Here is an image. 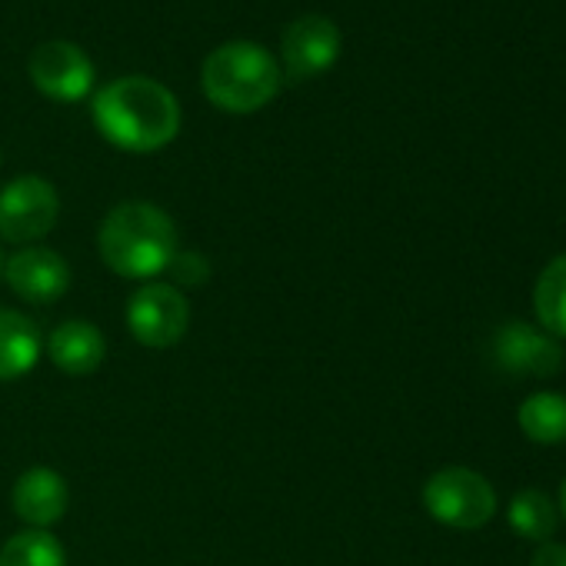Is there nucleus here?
Listing matches in <instances>:
<instances>
[{"mask_svg": "<svg viewBox=\"0 0 566 566\" xmlns=\"http://www.w3.org/2000/svg\"><path fill=\"white\" fill-rule=\"evenodd\" d=\"M91 114L101 137L127 154L164 150L180 134V104L174 91L140 74L117 77L101 87Z\"/></svg>", "mask_w": 566, "mask_h": 566, "instance_id": "obj_1", "label": "nucleus"}, {"mask_svg": "<svg viewBox=\"0 0 566 566\" xmlns=\"http://www.w3.org/2000/svg\"><path fill=\"white\" fill-rule=\"evenodd\" d=\"M177 223L167 210L147 200H127L117 203L101 230H97V250L101 260L124 280H154L167 270L177 247Z\"/></svg>", "mask_w": 566, "mask_h": 566, "instance_id": "obj_2", "label": "nucleus"}, {"mask_svg": "<svg viewBox=\"0 0 566 566\" xmlns=\"http://www.w3.org/2000/svg\"><path fill=\"white\" fill-rule=\"evenodd\" d=\"M283 71L276 57L253 41H227L207 54L200 87L207 101L227 114H253L280 91Z\"/></svg>", "mask_w": 566, "mask_h": 566, "instance_id": "obj_3", "label": "nucleus"}, {"mask_svg": "<svg viewBox=\"0 0 566 566\" xmlns=\"http://www.w3.org/2000/svg\"><path fill=\"white\" fill-rule=\"evenodd\" d=\"M423 506L443 526L480 530L496 513V490L470 467H443L423 483Z\"/></svg>", "mask_w": 566, "mask_h": 566, "instance_id": "obj_4", "label": "nucleus"}, {"mask_svg": "<svg viewBox=\"0 0 566 566\" xmlns=\"http://www.w3.org/2000/svg\"><path fill=\"white\" fill-rule=\"evenodd\" d=\"M61 217L57 187L38 174L14 177L0 190V240L31 247L44 240Z\"/></svg>", "mask_w": 566, "mask_h": 566, "instance_id": "obj_5", "label": "nucleus"}, {"mask_svg": "<svg viewBox=\"0 0 566 566\" xmlns=\"http://www.w3.org/2000/svg\"><path fill=\"white\" fill-rule=\"evenodd\" d=\"M127 331L147 350H170L190 331V301L164 280H150L127 301Z\"/></svg>", "mask_w": 566, "mask_h": 566, "instance_id": "obj_6", "label": "nucleus"}, {"mask_svg": "<svg viewBox=\"0 0 566 566\" xmlns=\"http://www.w3.org/2000/svg\"><path fill=\"white\" fill-rule=\"evenodd\" d=\"M28 74L31 84L57 104H77L94 91V64L74 41L38 44L31 51Z\"/></svg>", "mask_w": 566, "mask_h": 566, "instance_id": "obj_7", "label": "nucleus"}, {"mask_svg": "<svg viewBox=\"0 0 566 566\" xmlns=\"http://www.w3.org/2000/svg\"><path fill=\"white\" fill-rule=\"evenodd\" d=\"M344 38L340 28L324 18V14H304L297 21L287 24L280 38V57H283V71L294 81H311L327 74L337 57H340Z\"/></svg>", "mask_w": 566, "mask_h": 566, "instance_id": "obj_8", "label": "nucleus"}, {"mask_svg": "<svg viewBox=\"0 0 566 566\" xmlns=\"http://www.w3.org/2000/svg\"><path fill=\"white\" fill-rule=\"evenodd\" d=\"M4 280L28 304H54L71 291V263L57 250L31 243L4 260Z\"/></svg>", "mask_w": 566, "mask_h": 566, "instance_id": "obj_9", "label": "nucleus"}, {"mask_svg": "<svg viewBox=\"0 0 566 566\" xmlns=\"http://www.w3.org/2000/svg\"><path fill=\"white\" fill-rule=\"evenodd\" d=\"M493 354L496 364L513 374V377H553L563 367V347L556 344V337H549L546 331H533L530 324L510 321L500 327L496 340H493Z\"/></svg>", "mask_w": 566, "mask_h": 566, "instance_id": "obj_10", "label": "nucleus"}, {"mask_svg": "<svg viewBox=\"0 0 566 566\" xmlns=\"http://www.w3.org/2000/svg\"><path fill=\"white\" fill-rule=\"evenodd\" d=\"M71 503L67 480L51 467H31L14 480L11 506L28 523V530H51L64 520Z\"/></svg>", "mask_w": 566, "mask_h": 566, "instance_id": "obj_11", "label": "nucleus"}, {"mask_svg": "<svg viewBox=\"0 0 566 566\" xmlns=\"http://www.w3.org/2000/svg\"><path fill=\"white\" fill-rule=\"evenodd\" d=\"M48 357L51 364L67 374V377H91L101 370L107 357V340L91 321H64L51 337H48Z\"/></svg>", "mask_w": 566, "mask_h": 566, "instance_id": "obj_12", "label": "nucleus"}, {"mask_svg": "<svg viewBox=\"0 0 566 566\" xmlns=\"http://www.w3.org/2000/svg\"><path fill=\"white\" fill-rule=\"evenodd\" d=\"M44 340L38 324L11 307H0V384L21 380L38 367Z\"/></svg>", "mask_w": 566, "mask_h": 566, "instance_id": "obj_13", "label": "nucleus"}, {"mask_svg": "<svg viewBox=\"0 0 566 566\" xmlns=\"http://www.w3.org/2000/svg\"><path fill=\"white\" fill-rule=\"evenodd\" d=\"M516 423L533 443H566V394L539 390L526 397L516 410Z\"/></svg>", "mask_w": 566, "mask_h": 566, "instance_id": "obj_14", "label": "nucleus"}, {"mask_svg": "<svg viewBox=\"0 0 566 566\" xmlns=\"http://www.w3.org/2000/svg\"><path fill=\"white\" fill-rule=\"evenodd\" d=\"M533 311L549 337H566V253L543 266L533 287Z\"/></svg>", "mask_w": 566, "mask_h": 566, "instance_id": "obj_15", "label": "nucleus"}, {"mask_svg": "<svg viewBox=\"0 0 566 566\" xmlns=\"http://www.w3.org/2000/svg\"><path fill=\"white\" fill-rule=\"evenodd\" d=\"M506 520L513 526L516 536L523 539H533V543H546L553 533H556V523H559V510L556 503L539 493V490H520L506 510Z\"/></svg>", "mask_w": 566, "mask_h": 566, "instance_id": "obj_16", "label": "nucleus"}, {"mask_svg": "<svg viewBox=\"0 0 566 566\" xmlns=\"http://www.w3.org/2000/svg\"><path fill=\"white\" fill-rule=\"evenodd\" d=\"M0 566H67V553L51 530H21L0 546Z\"/></svg>", "mask_w": 566, "mask_h": 566, "instance_id": "obj_17", "label": "nucleus"}, {"mask_svg": "<svg viewBox=\"0 0 566 566\" xmlns=\"http://www.w3.org/2000/svg\"><path fill=\"white\" fill-rule=\"evenodd\" d=\"M164 273L170 276V287H177V291L190 287L193 291V287H200V283L210 280V260L203 253H197V250H177Z\"/></svg>", "mask_w": 566, "mask_h": 566, "instance_id": "obj_18", "label": "nucleus"}, {"mask_svg": "<svg viewBox=\"0 0 566 566\" xmlns=\"http://www.w3.org/2000/svg\"><path fill=\"white\" fill-rule=\"evenodd\" d=\"M530 566H566V543H553V539L539 543Z\"/></svg>", "mask_w": 566, "mask_h": 566, "instance_id": "obj_19", "label": "nucleus"}, {"mask_svg": "<svg viewBox=\"0 0 566 566\" xmlns=\"http://www.w3.org/2000/svg\"><path fill=\"white\" fill-rule=\"evenodd\" d=\"M559 513H563V520H566V480H563V486H559V506H556Z\"/></svg>", "mask_w": 566, "mask_h": 566, "instance_id": "obj_20", "label": "nucleus"}, {"mask_svg": "<svg viewBox=\"0 0 566 566\" xmlns=\"http://www.w3.org/2000/svg\"><path fill=\"white\" fill-rule=\"evenodd\" d=\"M0 276H4V253H0Z\"/></svg>", "mask_w": 566, "mask_h": 566, "instance_id": "obj_21", "label": "nucleus"}]
</instances>
